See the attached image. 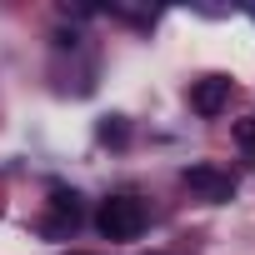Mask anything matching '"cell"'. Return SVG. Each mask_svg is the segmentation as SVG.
Instances as JSON below:
<instances>
[{
	"mask_svg": "<svg viewBox=\"0 0 255 255\" xmlns=\"http://www.w3.org/2000/svg\"><path fill=\"white\" fill-rule=\"evenodd\" d=\"M100 140H105V145H125V125H120V120H105V125H100Z\"/></svg>",
	"mask_w": 255,
	"mask_h": 255,
	"instance_id": "4",
	"label": "cell"
},
{
	"mask_svg": "<svg viewBox=\"0 0 255 255\" xmlns=\"http://www.w3.org/2000/svg\"><path fill=\"white\" fill-rule=\"evenodd\" d=\"M225 105H230V80L225 75H205V80L190 85V110L195 115H220Z\"/></svg>",
	"mask_w": 255,
	"mask_h": 255,
	"instance_id": "2",
	"label": "cell"
},
{
	"mask_svg": "<svg viewBox=\"0 0 255 255\" xmlns=\"http://www.w3.org/2000/svg\"><path fill=\"white\" fill-rule=\"evenodd\" d=\"M95 225H100L105 240H140V230H145V205H140L135 195H110V200L100 205Z\"/></svg>",
	"mask_w": 255,
	"mask_h": 255,
	"instance_id": "1",
	"label": "cell"
},
{
	"mask_svg": "<svg viewBox=\"0 0 255 255\" xmlns=\"http://www.w3.org/2000/svg\"><path fill=\"white\" fill-rule=\"evenodd\" d=\"M180 180H185L195 195H205V200H230V195H235V180H230L225 170H215V165H190Z\"/></svg>",
	"mask_w": 255,
	"mask_h": 255,
	"instance_id": "3",
	"label": "cell"
},
{
	"mask_svg": "<svg viewBox=\"0 0 255 255\" xmlns=\"http://www.w3.org/2000/svg\"><path fill=\"white\" fill-rule=\"evenodd\" d=\"M65 255H95V250H65Z\"/></svg>",
	"mask_w": 255,
	"mask_h": 255,
	"instance_id": "5",
	"label": "cell"
}]
</instances>
